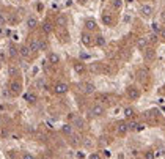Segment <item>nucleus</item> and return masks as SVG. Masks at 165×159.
<instances>
[{
  "label": "nucleus",
  "instance_id": "nucleus-1",
  "mask_svg": "<svg viewBox=\"0 0 165 159\" xmlns=\"http://www.w3.org/2000/svg\"><path fill=\"white\" fill-rule=\"evenodd\" d=\"M8 88H10V93L13 96H19L20 93H22V84H20V80H17V79H13L10 82Z\"/></svg>",
  "mask_w": 165,
  "mask_h": 159
},
{
  "label": "nucleus",
  "instance_id": "nucleus-2",
  "mask_svg": "<svg viewBox=\"0 0 165 159\" xmlns=\"http://www.w3.org/2000/svg\"><path fill=\"white\" fill-rule=\"evenodd\" d=\"M127 98L130 101H137V99L140 98V90L137 88V87H134V85L127 87Z\"/></svg>",
  "mask_w": 165,
  "mask_h": 159
},
{
  "label": "nucleus",
  "instance_id": "nucleus-3",
  "mask_svg": "<svg viewBox=\"0 0 165 159\" xmlns=\"http://www.w3.org/2000/svg\"><path fill=\"white\" fill-rule=\"evenodd\" d=\"M68 90H69L68 84H65V82H58V84H55V87H53V93L55 95H65V93H68Z\"/></svg>",
  "mask_w": 165,
  "mask_h": 159
},
{
  "label": "nucleus",
  "instance_id": "nucleus-4",
  "mask_svg": "<svg viewBox=\"0 0 165 159\" xmlns=\"http://www.w3.org/2000/svg\"><path fill=\"white\" fill-rule=\"evenodd\" d=\"M104 112H105V109H104V106H101V104H94L90 109V115L91 117H102Z\"/></svg>",
  "mask_w": 165,
  "mask_h": 159
},
{
  "label": "nucleus",
  "instance_id": "nucleus-5",
  "mask_svg": "<svg viewBox=\"0 0 165 159\" xmlns=\"http://www.w3.org/2000/svg\"><path fill=\"white\" fill-rule=\"evenodd\" d=\"M79 87H80V90L85 95H91V93H94V90H96L94 84H91V82H84V84H80Z\"/></svg>",
  "mask_w": 165,
  "mask_h": 159
},
{
  "label": "nucleus",
  "instance_id": "nucleus-6",
  "mask_svg": "<svg viewBox=\"0 0 165 159\" xmlns=\"http://www.w3.org/2000/svg\"><path fill=\"white\" fill-rule=\"evenodd\" d=\"M129 131V126H127V121H118L116 123V134L120 136H124Z\"/></svg>",
  "mask_w": 165,
  "mask_h": 159
},
{
  "label": "nucleus",
  "instance_id": "nucleus-7",
  "mask_svg": "<svg viewBox=\"0 0 165 159\" xmlns=\"http://www.w3.org/2000/svg\"><path fill=\"white\" fill-rule=\"evenodd\" d=\"M19 55H20V57H24V58H30L32 49L29 47V44H22V46L19 47Z\"/></svg>",
  "mask_w": 165,
  "mask_h": 159
},
{
  "label": "nucleus",
  "instance_id": "nucleus-8",
  "mask_svg": "<svg viewBox=\"0 0 165 159\" xmlns=\"http://www.w3.org/2000/svg\"><path fill=\"white\" fill-rule=\"evenodd\" d=\"M82 43H84V46H87V47H90L91 44H93V36L90 35V33L88 32H84L82 33Z\"/></svg>",
  "mask_w": 165,
  "mask_h": 159
},
{
  "label": "nucleus",
  "instance_id": "nucleus-9",
  "mask_svg": "<svg viewBox=\"0 0 165 159\" xmlns=\"http://www.w3.org/2000/svg\"><path fill=\"white\" fill-rule=\"evenodd\" d=\"M127 126H129V131H142L143 128H145L142 123L135 121V120H132V121H127Z\"/></svg>",
  "mask_w": 165,
  "mask_h": 159
},
{
  "label": "nucleus",
  "instance_id": "nucleus-10",
  "mask_svg": "<svg viewBox=\"0 0 165 159\" xmlns=\"http://www.w3.org/2000/svg\"><path fill=\"white\" fill-rule=\"evenodd\" d=\"M140 13H142L143 16L149 17L151 14H153V6H151V5H142L140 6Z\"/></svg>",
  "mask_w": 165,
  "mask_h": 159
},
{
  "label": "nucleus",
  "instance_id": "nucleus-11",
  "mask_svg": "<svg viewBox=\"0 0 165 159\" xmlns=\"http://www.w3.org/2000/svg\"><path fill=\"white\" fill-rule=\"evenodd\" d=\"M29 47L32 49V52H38L39 51V39L38 38H32L29 41Z\"/></svg>",
  "mask_w": 165,
  "mask_h": 159
},
{
  "label": "nucleus",
  "instance_id": "nucleus-12",
  "mask_svg": "<svg viewBox=\"0 0 165 159\" xmlns=\"http://www.w3.org/2000/svg\"><path fill=\"white\" fill-rule=\"evenodd\" d=\"M102 22H104L105 25H113V17H112V14H110V13H104V14H102Z\"/></svg>",
  "mask_w": 165,
  "mask_h": 159
},
{
  "label": "nucleus",
  "instance_id": "nucleus-13",
  "mask_svg": "<svg viewBox=\"0 0 165 159\" xmlns=\"http://www.w3.org/2000/svg\"><path fill=\"white\" fill-rule=\"evenodd\" d=\"M137 47H139L140 51H146L148 49V38H140L137 41Z\"/></svg>",
  "mask_w": 165,
  "mask_h": 159
},
{
  "label": "nucleus",
  "instance_id": "nucleus-14",
  "mask_svg": "<svg viewBox=\"0 0 165 159\" xmlns=\"http://www.w3.org/2000/svg\"><path fill=\"white\" fill-rule=\"evenodd\" d=\"M47 61H49L50 65H57V63H60V57H58L57 54L50 52V54H49V57H47Z\"/></svg>",
  "mask_w": 165,
  "mask_h": 159
},
{
  "label": "nucleus",
  "instance_id": "nucleus-15",
  "mask_svg": "<svg viewBox=\"0 0 165 159\" xmlns=\"http://www.w3.org/2000/svg\"><path fill=\"white\" fill-rule=\"evenodd\" d=\"M24 99L29 102V104H35V102L38 101V98H36V95H35V93H27V95L24 96Z\"/></svg>",
  "mask_w": 165,
  "mask_h": 159
},
{
  "label": "nucleus",
  "instance_id": "nucleus-16",
  "mask_svg": "<svg viewBox=\"0 0 165 159\" xmlns=\"http://www.w3.org/2000/svg\"><path fill=\"white\" fill-rule=\"evenodd\" d=\"M55 24H57L58 27H66V24H68V19H66V16H63V14H60L58 17H57V20H55Z\"/></svg>",
  "mask_w": 165,
  "mask_h": 159
},
{
  "label": "nucleus",
  "instance_id": "nucleus-17",
  "mask_svg": "<svg viewBox=\"0 0 165 159\" xmlns=\"http://www.w3.org/2000/svg\"><path fill=\"white\" fill-rule=\"evenodd\" d=\"M8 74L11 76V77H16V76H19V68L16 65H10L8 66Z\"/></svg>",
  "mask_w": 165,
  "mask_h": 159
},
{
  "label": "nucleus",
  "instance_id": "nucleus-18",
  "mask_svg": "<svg viewBox=\"0 0 165 159\" xmlns=\"http://www.w3.org/2000/svg\"><path fill=\"white\" fill-rule=\"evenodd\" d=\"M61 132L63 134H66V136H72V124H63V126H61Z\"/></svg>",
  "mask_w": 165,
  "mask_h": 159
},
{
  "label": "nucleus",
  "instance_id": "nucleus-19",
  "mask_svg": "<svg viewBox=\"0 0 165 159\" xmlns=\"http://www.w3.org/2000/svg\"><path fill=\"white\" fill-rule=\"evenodd\" d=\"M85 27H87V30L90 32V30H96V27H98V25H96V22L93 19H87L85 20Z\"/></svg>",
  "mask_w": 165,
  "mask_h": 159
},
{
  "label": "nucleus",
  "instance_id": "nucleus-20",
  "mask_svg": "<svg viewBox=\"0 0 165 159\" xmlns=\"http://www.w3.org/2000/svg\"><path fill=\"white\" fill-rule=\"evenodd\" d=\"M36 25H38V20H36V17L30 16L29 19H27V27H29V29H35Z\"/></svg>",
  "mask_w": 165,
  "mask_h": 159
},
{
  "label": "nucleus",
  "instance_id": "nucleus-21",
  "mask_svg": "<svg viewBox=\"0 0 165 159\" xmlns=\"http://www.w3.org/2000/svg\"><path fill=\"white\" fill-rule=\"evenodd\" d=\"M52 30H53V25H52L50 22H44V24H43V32L46 33V35H50Z\"/></svg>",
  "mask_w": 165,
  "mask_h": 159
},
{
  "label": "nucleus",
  "instance_id": "nucleus-22",
  "mask_svg": "<svg viewBox=\"0 0 165 159\" xmlns=\"http://www.w3.org/2000/svg\"><path fill=\"white\" fill-rule=\"evenodd\" d=\"M123 114H124L126 118H132V117L135 115V110L132 107H124V110H123Z\"/></svg>",
  "mask_w": 165,
  "mask_h": 159
},
{
  "label": "nucleus",
  "instance_id": "nucleus-23",
  "mask_svg": "<svg viewBox=\"0 0 165 159\" xmlns=\"http://www.w3.org/2000/svg\"><path fill=\"white\" fill-rule=\"evenodd\" d=\"M72 126H75V128H84L85 126V121L84 120H82L80 118V117H74V124H72Z\"/></svg>",
  "mask_w": 165,
  "mask_h": 159
},
{
  "label": "nucleus",
  "instance_id": "nucleus-24",
  "mask_svg": "<svg viewBox=\"0 0 165 159\" xmlns=\"http://www.w3.org/2000/svg\"><path fill=\"white\" fill-rule=\"evenodd\" d=\"M8 54H10V57H11V58H16V57H17V54H19L17 47H16L14 44H11V46H10V49H8Z\"/></svg>",
  "mask_w": 165,
  "mask_h": 159
},
{
  "label": "nucleus",
  "instance_id": "nucleus-25",
  "mask_svg": "<svg viewBox=\"0 0 165 159\" xmlns=\"http://www.w3.org/2000/svg\"><path fill=\"white\" fill-rule=\"evenodd\" d=\"M94 43L98 44V46H101V47H102V46H105V38L102 36V35H98V36L94 38Z\"/></svg>",
  "mask_w": 165,
  "mask_h": 159
},
{
  "label": "nucleus",
  "instance_id": "nucleus-26",
  "mask_svg": "<svg viewBox=\"0 0 165 159\" xmlns=\"http://www.w3.org/2000/svg\"><path fill=\"white\" fill-rule=\"evenodd\" d=\"M154 55H156V52H154L153 49H146V51H145V58H146V60H153Z\"/></svg>",
  "mask_w": 165,
  "mask_h": 159
},
{
  "label": "nucleus",
  "instance_id": "nucleus-27",
  "mask_svg": "<svg viewBox=\"0 0 165 159\" xmlns=\"http://www.w3.org/2000/svg\"><path fill=\"white\" fill-rule=\"evenodd\" d=\"M74 70H75V73H79V74H82L85 71V66L82 65V63H74Z\"/></svg>",
  "mask_w": 165,
  "mask_h": 159
},
{
  "label": "nucleus",
  "instance_id": "nucleus-28",
  "mask_svg": "<svg viewBox=\"0 0 165 159\" xmlns=\"http://www.w3.org/2000/svg\"><path fill=\"white\" fill-rule=\"evenodd\" d=\"M71 143L72 145H79L80 143V136L79 134H72L71 136Z\"/></svg>",
  "mask_w": 165,
  "mask_h": 159
},
{
  "label": "nucleus",
  "instance_id": "nucleus-29",
  "mask_svg": "<svg viewBox=\"0 0 165 159\" xmlns=\"http://www.w3.org/2000/svg\"><path fill=\"white\" fill-rule=\"evenodd\" d=\"M112 6H113L115 10H121L123 2H121V0H112Z\"/></svg>",
  "mask_w": 165,
  "mask_h": 159
},
{
  "label": "nucleus",
  "instance_id": "nucleus-30",
  "mask_svg": "<svg viewBox=\"0 0 165 159\" xmlns=\"http://www.w3.org/2000/svg\"><path fill=\"white\" fill-rule=\"evenodd\" d=\"M47 49V43L44 39H39V51H46Z\"/></svg>",
  "mask_w": 165,
  "mask_h": 159
},
{
  "label": "nucleus",
  "instance_id": "nucleus-31",
  "mask_svg": "<svg viewBox=\"0 0 165 159\" xmlns=\"http://www.w3.org/2000/svg\"><path fill=\"white\" fill-rule=\"evenodd\" d=\"M145 159H154V151H146L145 153Z\"/></svg>",
  "mask_w": 165,
  "mask_h": 159
},
{
  "label": "nucleus",
  "instance_id": "nucleus-32",
  "mask_svg": "<svg viewBox=\"0 0 165 159\" xmlns=\"http://www.w3.org/2000/svg\"><path fill=\"white\" fill-rule=\"evenodd\" d=\"M153 32H154V33H159V32H160V27H159V24H157V22L153 24Z\"/></svg>",
  "mask_w": 165,
  "mask_h": 159
},
{
  "label": "nucleus",
  "instance_id": "nucleus-33",
  "mask_svg": "<svg viewBox=\"0 0 165 159\" xmlns=\"http://www.w3.org/2000/svg\"><path fill=\"white\" fill-rule=\"evenodd\" d=\"M5 24H6V17L2 14V13H0V27H3Z\"/></svg>",
  "mask_w": 165,
  "mask_h": 159
},
{
  "label": "nucleus",
  "instance_id": "nucleus-34",
  "mask_svg": "<svg viewBox=\"0 0 165 159\" xmlns=\"http://www.w3.org/2000/svg\"><path fill=\"white\" fill-rule=\"evenodd\" d=\"M88 159H101V154L99 153H91L90 156H88Z\"/></svg>",
  "mask_w": 165,
  "mask_h": 159
},
{
  "label": "nucleus",
  "instance_id": "nucleus-35",
  "mask_svg": "<svg viewBox=\"0 0 165 159\" xmlns=\"http://www.w3.org/2000/svg\"><path fill=\"white\" fill-rule=\"evenodd\" d=\"M36 85H38V87H44V85H46V82H44V80H41V79H39V80L36 82Z\"/></svg>",
  "mask_w": 165,
  "mask_h": 159
},
{
  "label": "nucleus",
  "instance_id": "nucleus-36",
  "mask_svg": "<svg viewBox=\"0 0 165 159\" xmlns=\"http://www.w3.org/2000/svg\"><path fill=\"white\" fill-rule=\"evenodd\" d=\"M22 159H35V157H33L32 154H29V153H25V154L22 156Z\"/></svg>",
  "mask_w": 165,
  "mask_h": 159
},
{
  "label": "nucleus",
  "instance_id": "nucleus-37",
  "mask_svg": "<svg viewBox=\"0 0 165 159\" xmlns=\"http://www.w3.org/2000/svg\"><path fill=\"white\" fill-rule=\"evenodd\" d=\"M162 35H163V38H165V30H163V32H162Z\"/></svg>",
  "mask_w": 165,
  "mask_h": 159
},
{
  "label": "nucleus",
  "instance_id": "nucleus-38",
  "mask_svg": "<svg viewBox=\"0 0 165 159\" xmlns=\"http://www.w3.org/2000/svg\"><path fill=\"white\" fill-rule=\"evenodd\" d=\"M0 63H2V58H0ZM0 68H2V65H0Z\"/></svg>",
  "mask_w": 165,
  "mask_h": 159
},
{
  "label": "nucleus",
  "instance_id": "nucleus-39",
  "mask_svg": "<svg viewBox=\"0 0 165 159\" xmlns=\"http://www.w3.org/2000/svg\"><path fill=\"white\" fill-rule=\"evenodd\" d=\"M0 124H2V118H0Z\"/></svg>",
  "mask_w": 165,
  "mask_h": 159
}]
</instances>
